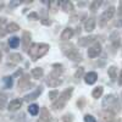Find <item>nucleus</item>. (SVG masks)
<instances>
[{
    "label": "nucleus",
    "mask_w": 122,
    "mask_h": 122,
    "mask_svg": "<svg viewBox=\"0 0 122 122\" xmlns=\"http://www.w3.org/2000/svg\"><path fill=\"white\" fill-rule=\"evenodd\" d=\"M50 46L45 43H33L29 45V50H28V55L30 56L32 61H37L40 57H43L48 51H49Z\"/></svg>",
    "instance_id": "1"
},
{
    "label": "nucleus",
    "mask_w": 122,
    "mask_h": 122,
    "mask_svg": "<svg viewBox=\"0 0 122 122\" xmlns=\"http://www.w3.org/2000/svg\"><path fill=\"white\" fill-rule=\"evenodd\" d=\"M103 106L111 111V112H117V111L121 110V103L117 100V98L114 94H107L104 99H103Z\"/></svg>",
    "instance_id": "2"
},
{
    "label": "nucleus",
    "mask_w": 122,
    "mask_h": 122,
    "mask_svg": "<svg viewBox=\"0 0 122 122\" xmlns=\"http://www.w3.org/2000/svg\"><path fill=\"white\" fill-rule=\"evenodd\" d=\"M62 53L72 61H81L82 60V54L78 49H76V46L73 44H68V45H64L62 46Z\"/></svg>",
    "instance_id": "3"
},
{
    "label": "nucleus",
    "mask_w": 122,
    "mask_h": 122,
    "mask_svg": "<svg viewBox=\"0 0 122 122\" xmlns=\"http://www.w3.org/2000/svg\"><path fill=\"white\" fill-rule=\"evenodd\" d=\"M115 6H109L105 11L101 14V16H100V18H99V25L101 26V27H104L111 18L114 17V15H115Z\"/></svg>",
    "instance_id": "4"
},
{
    "label": "nucleus",
    "mask_w": 122,
    "mask_h": 122,
    "mask_svg": "<svg viewBox=\"0 0 122 122\" xmlns=\"http://www.w3.org/2000/svg\"><path fill=\"white\" fill-rule=\"evenodd\" d=\"M87 54H88V56H89L90 59L98 57V56L101 54V44H100V43H94L90 48H88Z\"/></svg>",
    "instance_id": "5"
},
{
    "label": "nucleus",
    "mask_w": 122,
    "mask_h": 122,
    "mask_svg": "<svg viewBox=\"0 0 122 122\" xmlns=\"http://www.w3.org/2000/svg\"><path fill=\"white\" fill-rule=\"evenodd\" d=\"M95 25H97V18L94 16H90L86 20V22H84V30L88 33L90 32H93V30L95 29Z\"/></svg>",
    "instance_id": "6"
},
{
    "label": "nucleus",
    "mask_w": 122,
    "mask_h": 122,
    "mask_svg": "<svg viewBox=\"0 0 122 122\" xmlns=\"http://www.w3.org/2000/svg\"><path fill=\"white\" fill-rule=\"evenodd\" d=\"M18 90L20 92H23L26 89H28V87L30 86L29 83V75H23L21 78L18 79Z\"/></svg>",
    "instance_id": "7"
},
{
    "label": "nucleus",
    "mask_w": 122,
    "mask_h": 122,
    "mask_svg": "<svg viewBox=\"0 0 122 122\" xmlns=\"http://www.w3.org/2000/svg\"><path fill=\"white\" fill-rule=\"evenodd\" d=\"M22 103H23L22 99H14V100H11V101L7 104V110L11 111V112H15V111H17V110L21 109Z\"/></svg>",
    "instance_id": "8"
},
{
    "label": "nucleus",
    "mask_w": 122,
    "mask_h": 122,
    "mask_svg": "<svg viewBox=\"0 0 122 122\" xmlns=\"http://www.w3.org/2000/svg\"><path fill=\"white\" fill-rule=\"evenodd\" d=\"M97 39V36H87V37H82L78 39V45L79 46H88L89 44L94 43Z\"/></svg>",
    "instance_id": "9"
},
{
    "label": "nucleus",
    "mask_w": 122,
    "mask_h": 122,
    "mask_svg": "<svg viewBox=\"0 0 122 122\" xmlns=\"http://www.w3.org/2000/svg\"><path fill=\"white\" fill-rule=\"evenodd\" d=\"M72 93H73V88H67V89H65L62 92V93L59 94V98L57 99L66 104V101H68L71 99V97H72Z\"/></svg>",
    "instance_id": "10"
},
{
    "label": "nucleus",
    "mask_w": 122,
    "mask_h": 122,
    "mask_svg": "<svg viewBox=\"0 0 122 122\" xmlns=\"http://www.w3.org/2000/svg\"><path fill=\"white\" fill-rule=\"evenodd\" d=\"M37 122H53L51 115H50V112H49L45 107H43L42 110H40V116H39V118L37 120Z\"/></svg>",
    "instance_id": "11"
},
{
    "label": "nucleus",
    "mask_w": 122,
    "mask_h": 122,
    "mask_svg": "<svg viewBox=\"0 0 122 122\" xmlns=\"http://www.w3.org/2000/svg\"><path fill=\"white\" fill-rule=\"evenodd\" d=\"M73 34H75L73 29L71 28V27H66V28L62 30V32H61V34H60V39L62 40V42H66V40H68V39L72 38Z\"/></svg>",
    "instance_id": "12"
},
{
    "label": "nucleus",
    "mask_w": 122,
    "mask_h": 122,
    "mask_svg": "<svg viewBox=\"0 0 122 122\" xmlns=\"http://www.w3.org/2000/svg\"><path fill=\"white\" fill-rule=\"evenodd\" d=\"M43 93V88L42 87H38L34 92H32V93H29L25 97V101H33L36 100L37 98H39V95Z\"/></svg>",
    "instance_id": "13"
},
{
    "label": "nucleus",
    "mask_w": 122,
    "mask_h": 122,
    "mask_svg": "<svg viewBox=\"0 0 122 122\" xmlns=\"http://www.w3.org/2000/svg\"><path fill=\"white\" fill-rule=\"evenodd\" d=\"M9 64L11 65V66H15L17 64H20L22 61V55L21 54H17V53H12V54H10L9 55ZM7 64V65H9Z\"/></svg>",
    "instance_id": "14"
},
{
    "label": "nucleus",
    "mask_w": 122,
    "mask_h": 122,
    "mask_svg": "<svg viewBox=\"0 0 122 122\" xmlns=\"http://www.w3.org/2000/svg\"><path fill=\"white\" fill-rule=\"evenodd\" d=\"M98 79V73L97 72H88L84 75V82L87 84H94Z\"/></svg>",
    "instance_id": "15"
},
{
    "label": "nucleus",
    "mask_w": 122,
    "mask_h": 122,
    "mask_svg": "<svg viewBox=\"0 0 122 122\" xmlns=\"http://www.w3.org/2000/svg\"><path fill=\"white\" fill-rule=\"evenodd\" d=\"M107 75L110 77V79L112 81V82H115L116 78H117V67L115 65H111L109 68H107Z\"/></svg>",
    "instance_id": "16"
},
{
    "label": "nucleus",
    "mask_w": 122,
    "mask_h": 122,
    "mask_svg": "<svg viewBox=\"0 0 122 122\" xmlns=\"http://www.w3.org/2000/svg\"><path fill=\"white\" fill-rule=\"evenodd\" d=\"M30 75H32L33 78L39 79V78H42V77H43L44 71H43V68H40V67H34L32 71H30Z\"/></svg>",
    "instance_id": "17"
},
{
    "label": "nucleus",
    "mask_w": 122,
    "mask_h": 122,
    "mask_svg": "<svg viewBox=\"0 0 122 122\" xmlns=\"http://www.w3.org/2000/svg\"><path fill=\"white\" fill-rule=\"evenodd\" d=\"M60 5H61V7H62L64 11H66V12H73L75 11V6H73V4L71 1H64V3H61Z\"/></svg>",
    "instance_id": "18"
},
{
    "label": "nucleus",
    "mask_w": 122,
    "mask_h": 122,
    "mask_svg": "<svg viewBox=\"0 0 122 122\" xmlns=\"http://www.w3.org/2000/svg\"><path fill=\"white\" fill-rule=\"evenodd\" d=\"M110 40H111V43H112V48L114 49H117L120 46V36H118V33L115 32L112 36L110 37Z\"/></svg>",
    "instance_id": "19"
},
{
    "label": "nucleus",
    "mask_w": 122,
    "mask_h": 122,
    "mask_svg": "<svg viewBox=\"0 0 122 122\" xmlns=\"http://www.w3.org/2000/svg\"><path fill=\"white\" fill-rule=\"evenodd\" d=\"M29 43H30V34H29L28 32H25V33H23V37H22V44H23L25 50H27V51H28Z\"/></svg>",
    "instance_id": "20"
},
{
    "label": "nucleus",
    "mask_w": 122,
    "mask_h": 122,
    "mask_svg": "<svg viewBox=\"0 0 122 122\" xmlns=\"http://www.w3.org/2000/svg\"><path fill=\"white\" fill-rule=\"evenodd\" d=\"M20 43H21V39L18 37H12V38L9 39V46L12 48V49H16L20 45Z\"/></svg>",
    "instance_id": "21"
},
{
    "label": "nucleus",
    "mask_w": 122,
    "mask_h": 122,
    "mask_svg": "<svg viewBox=\"0 0 122 122\" xmlns=\"http://www.w3.org/2000/svg\"><path fill=\"white\" fill-rule=\"evenodd\" d=\"M20 29V26L15 22H10L7 26H6V33H14L16 30Z\"/></svg>",
    "instance_id": "22"
},
{
    "label": "nucleus",
    "mask_w": 122,
    "mask_h": 122,
    "mask_svg": "<svg viewBox=\"0 0 122 122\" xmlns=\"http://www.w3.org/2000/svg\"><path fill=\"white\" fill-rule=\"evenodd\" d=\"M103 93H104V88L99 86V87L94 88V90L92 92V95H93L94 99H98V98H100L101 95H103Z\"/></svg>",
    "instance_id": "23"
},
{
    "label": "nucleus",
    "mask_w": 122,
    "mask_h": 122,
    "mask_svg": "<svg viewBox=\"0 0 122 122\" xmlns=\"http://www.w3.org/2000/svg\"><path fill=\"white\" fill-rule=\"evenodd\" d=\"M3 81H4V84H5V88H6V89L12 88V86H14V78H12L11 76H6V77H4Z\"/></svg>",
    "instance_id": "24"
},
{
    "label": "nucleus",
    "mask_w": 122,
    "mask_h": 122,
    "mask_svg": "<svg viewBox=\"0 0 122 122\" xmlns=\"http://www.w3.org/2000/svg\"><path fill=\"white\" fill-rule=\"evenodd\" d=\"M28 112L32 115V116H37L38 112H39V106L37 104H32L28 106Z\"/></svg>",
    "instance_id": "25"
},
{
    "label": "nucleus",
    "mask_w": 122,
    "mask_h": 122,
    "mask_svg": "<svg viewBox=\"0 0 122 122\" xmlns=\"http://www.w3.org/2000/svg\"><path fill=\"white\" fill-rule=\"evenodd\" d=\"M101 4H103V1H100V0H94V1L90 4V6H89L90 11H92V12H95L101 6Z\"/></svg>",
    "instance_id": "26"
},
{
    "label": "nucleus",
    "mask_w": 122,
    "mask_h": 122,
    "mask_svg": "<svg viewBox=\"0 0 122 122\" xmlns=\"http://www.w3.org/2000/svg\"><path fill=\"white\" fill-rule=\"evenodd\" d=\"M103 116H104V120H105V121L112 122V121H114V116H115V114H114V112H111V111H109V110H106L105 112H103Z\"/></svg>",
    "instance_id": "27"
},
{
    "label": "nucleus",
    "mask_w": 122,
    "mask_h": 122,
    "mask_svg": "<svg viewBox=\"0 0 122 122\" xmlns=\"http://www.w3.org/2000/svg\"><path fill=\"white\" fill-rule=\"evenodd\" d=\"M6 103H7V97L5 94L0 93V111H1L6 106Z\"/></svg>",
    "instance_id": "28"
},
{
    "label": "nucleus",
    "mask_w": 122,
    "mask_h": 122,
    "mask_svg": "<svg viewBox=\"0 0 122 122\" xmlns=\"http://www.w3.org/2000/svg\"><path fill=\"white\" fill-rule=\"evenodd\" d=\"M83 75H84V67H78L77 71H76V73H75V78L77 81H79L81 78L83 77Z\"/></svg>",
    "instance_id": "29"
},
{
    "label": "nucleus",
    "mask_w": 122,
    "mask_h": 122,
    "mask_svg": "<svg viewBox=\"0 0 122 122\" xmlns=\"http://www.w3.org/2000/svg\"><path fill=\"white\" fill-rule=\"evenodd\" d=\"M48 97H49V99H51L53 101H55V99H57L59 98V90H51V92H49V94H48Z\"/></svg>",
    "instance_id": "30"
},
{
    "label": "nucleus",
    "mask_w": 122,
    "mask_h": 122,
    "mask_svg": "<svg viewBox=\"0 0 122 122\" xmlns=\"http://www.w3.org/2000/svg\"><path fill=\"white\" fill-rule=\"evenodd\" d=\"M62 121L64 122H73V115L72 114H66L62 117Z\"/></svg>",
    "instance_id": "31"
},
{
    "label": "nucleus",
    "mask_w": 122,
    "mask_h": 122,
    "mask_svg": "<svg viewBox=\"0 0 122 122\" xmlns=\"http://www.w3.org/2000/svg\"><path fill=\"white\" fill-rule=\"evenodd\" d=\"M61 3H49V7L51 9V12H56V7L60 6Z\"/></svg>",
    "instance_id": "32"
},
{
    "label": "nucleus",
    "mask_w": 122,
    "mask_h": 122,
    "mask_svg": "<svg viewBox=\"0 0 122 122\" xmlns=\"http://www.w3.org/2000/svg\"><path fill=\"white\" fill-rule=\"evenodd\" d=\"M84 122H97L95 117L94 116H92V115H84Z\"/></svg>",
    "instance_id": "33"
},
{
    "label": "nucleus",
    "mask_w": 122,
    "mask_h": 122,
    "mask_svg": "<svg viewBox=\"0 0 122 122\" xmlns=\"http://www.w3.org/2000/svg\"><path fill=\"white\" fill-rule=\"evenodd\" d=\"M28 20H33V21H36V20H39V16L37 12H30L28 15Z\"/></svg>",
    "instance_id": "34"
},
{
    "label": "nucleus",
    "mask_w": 122,
    "mask_h": 122,
    "mask_svg": "<svg viewBox=\"0 0 122 122\" xmlns=\"http://www.w3.org/2000/svg\"><path fill=\"white\" fill-rule=\"evenodd\" d=\"M40 22H42V25H44V26H50L51 25V21H50L49 18H42Z\"/></svg>",
    "instance_id": "35"
},
{
    "label": "nucleus",
    "mask_w": 122,
    "mask_h": 122,
    "mask_svg": "<svg viewBox=\"0 0 122 122\" xmlns=\"http://www.w3.org/2000/svg\"><path fill=\"white\" fill-rule=\"evenodd\" d=\"M5 36H6V29H4L1 26H0V39L4 38Z\"/></svg>",
    "instance_id": "36"
},
{
    "label": "nucleus",
    "mask_w": 122,
    "mask_h": 122,
    "mask_svg": "<svg viewBox=\"0 0 122 122\" xmlns=\"http://www.w3.org/2000/svg\"><path fill=\"white\" fill-rule=\"evenodd\" d=\"M20 4H21V3H20V1H12V3H10V4H9V7H10V9H11V7H15V6H18Z\"/></svg>",
    "instance_id": "37"
},
{
    "label": "nucleus",
    "mask_w": 122,
    "mask_h": 122,
    "mask_svg": "<svg viewBox=\"0 0 122 122\" xmlns=\"http://www.w3.org/2000/svg\"><path fill=\"white\" fill-rule=\"evenodd\" d=\"M83 103H84V99H81V101H77V105L79 109H83Z\"/></svg>",
    "instance_id": "38"
},
{
    "label": "nucleus",
    "mask_w": 122,
    "mask_h": 122,
    "mask_svg": "<svg viewBox=\"0 0 122 122\" xmlns=\"http://www.w3.org/2000/svg\"><path fill=\"white\" fill-rule=\"evenodd\" d=\"M118 84L122 86V70H121V73H120V77H118Z\"/></svg>",
    "instance_id": "39"
},
{
    "label": "nucleus",
    "mask_w": 122,
    "mask_h": 122,
    "mask_svg": "<svg viewBox=\"0 0 122 122\" xmlns=\"http://www.w3.org/2000/svg\"><path fill=\"white\" fill-rule=\"evenodd\" d=\"M118 12H120V15L122 16V1H121V4H120V9H118Z\"/></svg>",
    "instance_id": "40"
},
{
    "label": "nucleus",
    "mask_w": 122,
    "mask_h": 122,
    "mask_svg": "<svg viewBox=\"0 0 122 122\" xmlns=\"http://www.w3.org/2000/svg\"><path fill=\"white\" fill-rule=\"evenodd\" d=\"M1 23H5V18H4V17L0 18V25H1Z\"/></svg>",
    "instance_id": "41"
},
{
    "label": "nucleus",
    "mask_w": 122,
    "mask_h": 122,
    "mask_svg": "<svg viewBox=\"0 0 122 122\" xmlns=\"http://www.w3.org/2000/svg\"><path fill=\"white\" fill-rule=\"evenodd\" d=\"M1 59H3V53H1V50H0V62H1Z\"/></svg>",
    "instance_id": "42"
},
{
    "label": "nucleus",
    "mask_w": 122,
    "mask_h": 122,
    "mask_svg": "<svg viewBox=\"0 0 122 122\" xmlns=\"http://www.w3.org/2000/svg\"><path fill=\"white\" fill-rule=\"evenodd\" d=\"M3 7H4V3H0V10H3Z\"/></svg>",
    "instance_id": "43"
},
{
    "label": "nucleus",
    "mask_w": 122,
    "mask_h": 122,
    "mask_svg": "<svg viewBox=\"0 0 122 122\" xmlns=\"http://www.w3.org/2000/svg\"><path fill=\"white\" fill-rule=\"evenodd\" d=\"M112 122H120V121H118V120H117V121H116V120H114V121H112Z\"/></svg>",
    "instance_id": "44"
},
{
    "label": "nucleus",
    "mask_w": 122,
    "mask_h": 122,
    "mask_svg": "<svg viewBox=\"0 0 122 122\" xmlns=\"http://www.w3.org/2000/svg\"><path fill=\"white\" fill-rule=\"evenodd\" d=\"M121 97H122V93H121Z\"/></svg>",
    "instance_id": "45"
}]
</instances>
